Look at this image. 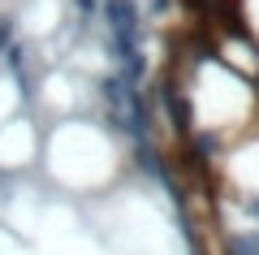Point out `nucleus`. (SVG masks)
I'll return each mask as SVG.
<instances>
[{"label":"nucleus","instance_id":"f257e3e1","mask_svg":"<svg viewBox=\"0 0 259 255\" xmlns=\"http://www.w3.org/2000/svg\"><path fill=\"white\" fill-rule=\"evenodd\" d=\"M39 147H44V134H39L35 121L13 117L0 126V177H22L26 169L39 164Z\"/></svg>","mask_w":259,"mask_h":255},{"label":"nucleus","instance_id":"f03ea898","mask_svg":"<svg viewBox=\"0 0 259 255\" xmlns=\"http://www.w3.org/2000/svg\"><path fill=\"white\" fill-rule=\"evenodd\" d=\"M0 255H26V251H22V238L9 234L5 225H0Z\"/></svg>","mask_w":259,"mask_h":255}]
</instances>
